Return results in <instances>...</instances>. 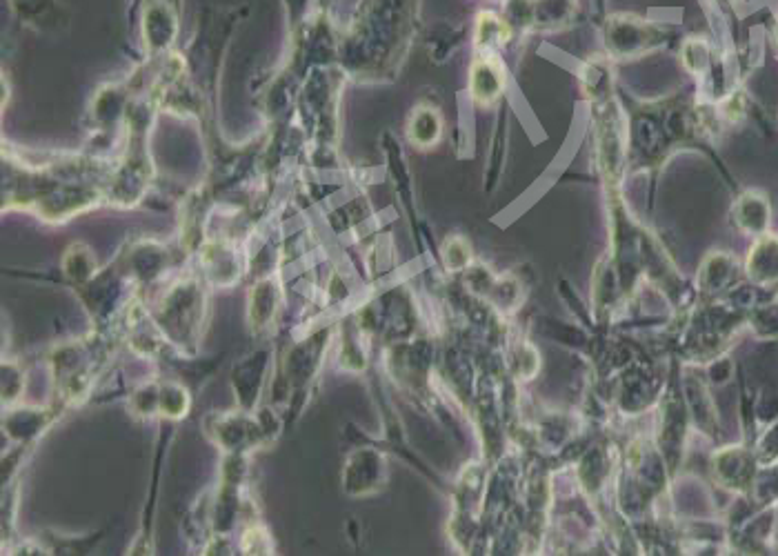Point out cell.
<instances>
[{"label": "cell", "mask_w": 778, "mask_h": 556, "mask_svg": "<svg viewBox=\"0 0 778 556\" xmlns=\"http://www.w3.org/2000/svg\"><path fill=\"white\" fill-rule=\"evenodd\" d=\"M603 38L612 54L627 58L647 52V49L654 47L663 36L661 29L650 21H643V18L630 14H618L607 18L603 27Z\"/></svg>", "instance_id": "1"}, {"label": "cell", "mask_w": 778, "mask_h": 556, "mask_svg": "<svg viewBox=\"0 0 778 556\" xmlns=\"http://www.w3.org/2000/svg\"><path fill=\"white\" fill-rule=\"evenodd\" d=\"M774 38H776V45H778V16H776V25H774Z\"/></svg>", "instance_id": "8"}, {"label": "cell", "mask_w": 778, "mask_h": 556, "mask_svg": "<svg viewBox=\"0 0 778 556\" xmlns=\"http://www.w3.org/2000/svg\"><path fill=\"white\" fill-rule=\"evenodd\" d=\"M441 132H443V121L436 109L425 105L414 109L410 125H407V134H410L414 145L432 147L436 145L438 138H441Z\"/></svg>", "instance_id": "5"}, {"label": "cell", "mask_w": 778, "mask_h": 556, "mask_svg": "<svg viewBox=\"0 0 778 556\" xmlns=\"http://www.w3.org/2000/svg\"><path fill=\"white\" fill-rule=\"evenodd\" d=\"M747 270L756 283L761 285H774L778 283V238L763 236L752 247L750 261H747Z\"/></svg>", "instance_id": "4"}, {"label": "cell", "mask_w": 778, "mask_h": 556, "mask_svg": "<svg viewBox=\"0 0 778 556\" xmlns=\"http://www.w3.org/2000/svg\"><path fill=\"white\" fill-rule=\"evenodd\" d=\"M472 96L478 105H492L505 89V67L496 56L485 54L478 58L470 76Z\"/></svg>", "instance_id": "2"}, {"label": "cell", "mask_w": 778, "mask_h": 556, "mask_svg": "<svg viewBox=\"0 0 778 556\" xmlns=\"http://www.w3.org/2000/svg\"><path fill=\"white\" fill-rule=\"evenodd\" d=\"M512 29L505 21H501L496 14L483 12L478 14V23H476V41L483 49H496L510 41Z\"/></svg>", "instance_id": "6"}, {"label": "cell", "mask_w": 778, "mask_h": 556, "mask_svg": "<svg viewBox=\"0 0 778 556\" xmlns=\"http://www.w3.org/2000/svg\"><path fill=\"white\" fill-rule=\"evenodd\" d=\"M683 61L692 69V74H703V69L710 63V45L703 38H690L683 45Z\"/></svg>", "instance_id": "7"}, {"label": "cell", "mask_w": 778, "mask_h": 556, "mask_svg": "<svg viewBox=\"0 0 778 556\" xmlns=\"http://www.w3.org/2000/svg\"><path fill=\"white\" fill-rule=\"evenodd\" d=\"M734 221L747 234H765L770 225V203L758 192H747L734 205Z\"/></svg>", "instance_id": "3"}]
</instances>
